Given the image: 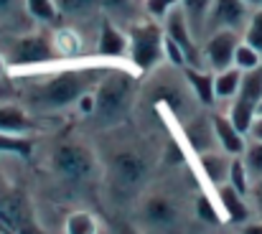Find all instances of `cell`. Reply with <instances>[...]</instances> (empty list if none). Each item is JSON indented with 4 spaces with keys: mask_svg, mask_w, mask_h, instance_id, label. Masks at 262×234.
I'll return each instance as SVG.
<instances>
[{
    "mask_svg": "<svg viewBox=\"0 0 262 234\" xmlns=\"http://www.w3.org/2000/svg\"><path fill=\"white\" fill-rule=\"evenodd\" d=\"M250 138L252 140H262V115H257V120H255V125L250 130Z\"/></svg>",
    "mask_w": 262,
    "mask_h": 234,
    "instance_id": "34",
    "label": "cell"
},
{
    "mask_svg": "<svg viewBox=\"0 0 262 234\" xmlns=\"http://www.w3.org/2000/svg\"><path fill=\"white\" fill-rule=\"evenodd\" d=\"M242 41V33L237 31H214L206 36L201 51H204V64L206 69L211 72H222V69H229L234 67V51Z\"/></svg>",
    "mask_w": 262,
    "mask_h": 234,
    "instance_id": "6",
    "label": "cell"
},
{
    "mask_svg": "<svg viewBox=\"0 0 262 234\" xmlns=\"http://www.w3.org/2000/svg\"><path fill=\"white\" fill-rule=\"evenodd\" d=\"M247 199L252 201L255 211L260 214V219H262V178L260 181H252V188H250V196Z\"/></svg>",
    "mask_w": 262,
    "mask_h": 234,
    "instance_id": "32",
    "label": "cell"
},
{
    "mask_svg": "<svg viewBox=\"0 0 262 234\" xmlns=\"http://www.w3.org/2000/svg\"><path fill=\"white\" fill-rule=\"evenodd\" d=\"M127 49H130L127 33H122V28L112 18L104 15L99 26V36H97V54L104 59H122L127 56Z\"/></svg>",
    "mask_w": 262,
    "mask_h": 234,
    "instance_id": "8",
    "label": "cell"
},
{
    "mask_svg": "<svg viewBox=\"0 0 262 234\" xmlns=\"http://www.w3.org/2000/svg\"><path fill=\"white\" fill-rule=\"evenodd\" d=\"M183 74H186V81L191 87V92L196 94V99L206 107H214L216 104V94H214V72L206 67H183Z\"/></svg>",
    "mask_w": 262,
    "mask_h": 234,
    "instance_id": "11",
    "label": "cell"
},
{
    "mask_svg": "<svg viewBox=\"0 0 262 234\" xmlns=\"http://www.w3.org/2000/svg\"><path fill=\"white\" fill-rule=\"evenodd\" d=\"M33 130V122L28 120V115L15 107V104H0V133L8 135H23Z\"/></svg>",
    "mask_w": 262,
    "mask_h": 234,
    "instance_id": "15",
    "label": "cell"
},
{
    "mask_svg": "<svg viewBox=\"0 0 262 234\" xmlns=\"http://www.w3.org/2000/svg\"><path fill=\"white\" fill-rule=\"evenodd\" d=\"M56 8L61 15L82 18V15L94 13L97 8H102V0H56Z\"/></svg>",
    "mask_w": 262,
    "mask_h": 234,
    "instance_id": "22",
    "label": "cell"
},
{
    "mask_svg": "<svg viewBox=\"0 0 262 234\" xmlns=\"http://www.w3.org/2000/svg\"><path fill=\"white\" fill-rule=\"evenodd\" d=\"M245 165L252 176V181H260L262 178V140H252L247 143V151H245Z\"/></svg>",
    "mask_w": 262,
    "mask_h": 234,
    "instance_id": "26",
    "label": "cell"
},
{
    "mask_svg": "<svg viewBox=\"0 0 262 234\" xmlns=\"http://www.w3.org/2000/svg\"><path fill=\"white\" fill-rule=\"evenodd\" d=\"M252 8L245 0H214L209 18H206V36L214 31H237L242 33L247 20H250Z\"/></svg>",
    "mask_w": 262,
    "mask_h": 234,
    "instance_id": "7",
    "label": "cell"
},
{
    "mask_svg": "<svg viewBox=\"0 0 262 234\" xmlns=\"http://www.w3.org/2000/svg\"><path fill=\"white\" fill-rule=\"evenodd\" d=\"M199 214H201L204 219H209V222H219V217H216V211L211 209V204H209V199H206V196H201V199H199Z\"/></svg>",
    "mask_w": 262,
    "mask_h": 234,
    "instance_id": "33",
    "label": "cell"
},
{
    "mask_svg": "<svg viewBox=\"0 0 262 234\" xmlns=\"http://www.w3.org/2000/svg\"><path fill=\"white\" fill-rule=\"evenodd\" d=\"M67 234H97V224L89 214L77 211L67 219Z\"/></svg>",
    "mask_w": 262,
    "mask_h": 234,
    "instance_id": "28",
    "label": "cell"
},
{
    "mask_svg": "<svg viewBox=\"0 0 262 234\" xmlns=\"http://www.w3.org/2000/svg\"><path fill=\"white\" fill-rule=\"evenodd\" d=\"M5 61L8 67H36V64H49L54 61L56 46L54 38L43 36V33H28V36H18L5 46Z\"/></svg>",
    "mask_w": 262,
    "mask_h": 234,
    "instance_id": "3",
    "label": "cell"
},
{
    "mask_svg": "<svg viewBox=\"0 0 262 234\" xmlns=\"http://www.w3.org/2000/svg\"><path fill=\"white\" fill-rule=\"evenodd\" d=\"M242 74H245V72H239L237 67L214 72V94H216V102H232V99L239 94Z\"/></svg>",
    "mask_w": 262,
    "mask_h": 234,
    "instance_id": "14",
    "label": "cell"
},
{
    "mask_svg": "<svg viewBox=\"0 0 262 234\" xmlns=\"http://www.w3.org/2000/svg\"><path fill=\"white\" fill-rule=\"evenodd\" d=\"M89 84H92L89 72L69 69V72H61V74L51 77L49 81L38 84L28 94V102L36 110H61V107L79 102L84 97V92L89 89Z\"/></svg>",
    "mask_w": 262,
    "mask_h": 234,
    "instance_id": "1",
    "label": "cell"
},
{
    "mask_svg": "<svg viewBox=\"0 0 262 234\" xmlns=\"http://www.w3.org/2000/svg\"><path fill=\"white\" fill-rule=\"evenodd\" d=\"M219 206L222 211L227 214V219L232 224H247L250 222V204H247V196H242L237 188H232L229 183L219 186Z\"/></svg>",
    "mask_w": 262,
    "mask_h": 234,
    "instance_id": "10",
    "label": "cell"
},
{
    "mask_svg": "<svg viewBox=\"0 0 262 234\" xmlns=\"http://www.w3.org/2000/svg\"><path fill=\"white\" fill-rule=\"evenodd\" d=\"M26 13L38 23H56L61 15L56 0H26Z\"/></svg>",
    "mask_w": 262,
    "mask_h": 234,
    "instance_id": "21",
    "label": "cell"
},
{
    "mask_svg": "<svg viewBox=\"0 0 262 234\" xmlns=\"http://www.w3.org/2000/svg\"><path fill=\"white\" fill-rule=\"evenodd\" d=\"M242 41H247L252 49H257L262 54V8H255L250 13V20L242 31Z\"/></svg>",
    "mask_w": 262,
    "mask_h": 234,
    "instance_id": "24",
    "label": "cell"
},
{
    "mask_svg": "<svg viewBox=\"0 0 262 234\" xmlns=\"http://www.w3.org/2000/svg\"><path fill=\"white\" fill-rule=\"evenodd\" d=\"M181 5V0H143V10H145V15L148 18H153V20H161L163 23V18Z\"/></svg>",
    "mask_w": 262,
    "mask_h": 234,
    "instance_id": "27",
    "label": "cell"
},
{
    "mask_svg": "<svg viewBox=\"0 0 262 234\" xmlns=\"http://www.w3.org/2000/svg\"><path fill=\"white\" fill-rule=\"evenodd\" d=\"M245 3H247L252 10H255V8H262V0H245Z\"/></svg>",
    "mask_w": 262,
    "mask_h": 234,
    "instance_id": "37",
    "label": "cell"
},
{
    "mask_svg": "<svg viewBox=\"0 0 262 234\" xmlns=\"http://www.w3.org/2000/svg\"><path fill=\"white\" fill-rule=\"evenodd\" d=\"M145 217L153 224H168L173 219V206L168 204V199H150L145 206Z\"/></svg>",
    "mask_w": 262,
    "mask_h": 234,
    "instance_id": "25",
    "label": "cell"
},
{
    "mask_svg": "<svg viewBox=\"0 0 262 234\" xmlns=\"http://www.w3.org/2000/svg\"><path fill=\"white\" fill-rule=\"evenodd\" d=\"M232 158L227 156L224 151L222 153H214V151H206V153H199V165L204 171V176L211 181V186H224L229 181V165H232Z\"/></svg>",
    "mask_w": 262,
    "mask_h": 234,
    "instance_id": "12",
    "label": "cell"
},
{
    "mask_svg": "<svg viewBox=\"0 0 262 234\" xmlns=\"http://www.w3.org/2000/svg\"><path fill=\"white\" fill-rule=\"evenodd\" d=\"M186 138L191 143V148L196 153H206L216 145V135H214V122L211 117H193L186 125Z\"/></svg>",
    "mask_w": 262,
    "mask_h": 234,
    "instance_id": "13",
    "label": "cell"
},
{
    "mask_svg": "<svg viewBox=\"0 0 262 234\" xmlns=\"http://www.w3.org/2000/svg\"><path fill=\"white\" fill-rule=\"evenodd\" d=\"M237 97L252 102L255 107L260 104V99H262V64L257 69H250V72L242 74V84H239V94H237Z\"/></svg>",
    "mask_w": 262,
    "mask_h": 234,
    "instance_id": "19",
    "label": "cell"
},
{
    "mask_svg": "<svg viewBox=\"0 0 262 234\" xmlns=\"http://www.w3.org/2000/svg\"><path fill=\"white\" fill-rule=\"evenodd\" d=\"M5 69H8V61H5V56L0 54V74H5Z\"/></svg>",
    "mask_w": 262,
    "mask_h": 234,
    "instance_id": "38",
    "label": "cell"
},
{
    "mask_svg": "<svg viewBox=\"0 0 262 234\" xmlns=\"http://www.w3.org/2000/svg\"><path fill=\"white\" fill-rule=\"evenodd\" d=\"M163 31H166V36L173 41L176 46L183 51L186 67H201V69L206 67V64H204V51H201V46H199V38H196V33L191 31V26H188L186 13H183L181 5L173 8V10L163 18Z\"/></svg>",
    "mask_w": 262,
    "mask_h": 234,
    "instance_id": "5",
    "label": "cell"
},
{
    "mask_svg": "<svg viewBox=\"0 0 262 234\" xmlns=\"http://www.w3.org/2000/svg\"><path fill=\"white\" fill-rule=\"evenodd\" d=\"M232 188H237L242 196H250V188H252V176L245 165V158L234 156L232 158V165H229V181H227Z\"/></svg>",
    "mask_w": 262,
    "mask_h": 234,
    "instance_id": "20",
    "label": "cell"
},
{
    "mask_svg": "<svg viewBox=\"0 0 262 234\" xmlns=\"http://www.w3.org/2000/svg\"><path fill=\"white\" fill-rule=\"evenodd\" d=\"M214 0H181V8L186 13V20L191 26V31L196 33V38L206 36V18L211 10Z\"/></svg>",
    "mask_w": 262,
    "mask_h": 234,
    "instance_id": "17",
    "label": "cell"
},
{
    "mask_svg": "<svg viewBox=\"0 0 262 234\" xmlns=\"http://www.w3.org/2000/svg\"><path fill=\"white\" fill-rule=\"evenodd\" d=\"M0 151L28 153V143H26V140H20V135H8V133H0Z\"/></svg>",
    "mask_w": 262,
    "mask_h": 234,
    "instance_id": "30",
    "label": "cell"
},
{
    "mask_svg": "<svg viewBox=\"0 0 262 234\" xmlns=\"http://www.w3.org/2000/svg\"><path fill=\"white\" fill-rule=\"evenodd\" d=\"M158 23L161 20L148 18V20H135L127 28V41H130L127 56L140 72L156 69L166 56V31Z\"/></svg>",
    "mask_w": 262,
    "mask_h": 234,
    "instance_id": "2",
    "label": "cell"
},
{
    "mask_svg": "<svg viewBox=\"0 0 262 234\" xmlns=\"http://www.w3.org/2000/svg\"><path fill=\"white\" fill-rule=\"evenodd\" d=\"M130 94H133V77L130 74H122V72L110 74L99 84V92L94 94V112L99 117L115 120L125 112Z\"/></svg>",
    "mask_w": 262,
    "mask_h": 234,
    "instance_id": "4",
    "label": "cell"
},
{
    "mask_svg": "<svg viewBox=\"0 0 262 234\" xmlns=\"http://www.w3.org/2000/svg\"><path fill=\"white\" fill-rule=\"evenodd\" d=\"M23 5H26V0H0V20L13 18Z\"/></svg>",
    "mask_w": 262,
    "mask_h": 234,
    "instance_id": "31",
    "label": "cell"
},
{
    "mask_svg": "<svg viewBox=\"0 0 262 234\" xmlns=\"http://www.w3.org/2000/svg\"><path fill=\"white\" fill-rule=\"evenodd\" d=\"M242 234H262V222H255V224H245Z\"/></svg>",
    "mask_w": 262,
    "mask_h": 234,
    "instance_id": "35",
    "label": "cell"
},
{
    "mask_svg": "<svg viewBox=\"0 0 262 234\" xmlns=\"http://www.w3.org/2000/svg\"><path fill=\"white\" fill-rule=\"evenodd\" d=\"M257 115H262V99H260V104H257Z\"/></svg>",
    "mask_w": 262,
    "mask_h": 234,
    "instance_id": "39",
    "label": "cell"
},
{
    "mask_svg": "<svg viewBox=\"0 0 262 234\" xmlns=\"http://www.w3.org/2000/svg\"><path fill=\"white\" fill-rule=\"evenodd\" d=\"M262 64V54L257 49H252L247 41H239L237 51H234V67L239 72H250V69H257Z\"/></svg>",
    "mask_w": 262,
    "mask_h": 234,
    "instance_id": "23",
    "label": "cell"
},
{
    "mask_svg": "<svg viewBox=\"0 0 262 234\" xmlns=\"http://www.w3.org/2000/svg\"><path fill=\"white\" fill-rule=\"evenodd\" d=\"M138 8H143V0H102V10L107 13V18L117 20H130L135 23V13Z\"/></svg>",
    "mask_w": 262,
    "mask_h": 234,
    "instance_id": "18",
    "label": "cell"
},
{
    "mask_svg": "<svg viewBox=\"0 0 262 234\" xmlns=\"http://www.w3.org/2000/svg\"><path fill=\"white\" fill-rule=\"evenodd\" d=\"M0 77H3V74H0ZM8 97H10V87L0 79V99H8Z\"/></svg>",
    "mask_w": 262,
    "mask_h": 234,
    "instance_id": "36",
    "label": "cell"
},
{
    "mask_svg": "<svg viewBox=\"0 0 262 234\" xmlns=\"http://www.w3.org/2000/svg\"><path fill=\"white\" fill-rule=\"evenodd\" d=\"M227 117L232 120V125H234L239 133L250 135V130H252V125H255V120H257V107H255L252 102L242 99V97H234V99L229 102Z\"/></svg>",
    "mask_w": 262,
    "mask_h": 234,
    "instance_id": "16",
    "label": "cell"
},
{
    "mask_svg": "<svg viewBox=\"0 0 262 234\" xmlns=\"http://www.w3.org/2000/svg\"><path fill=\"white\" fill-rule=\"evenodd\" d=\"M117 171H120L122 178H127V183H135L143 168L135 158H117Z\"/></svg>",
    "mask_w": 262,
    "mask_h": 234,
    "instance_id": "29",
    "label": "cell"
},
{
    "mask_svg": "<svg viewBox=\"0 0 262 234\" xmlns=\"http://www.w3.org/2000/svg\"><path fill=\"white\" fill-rule=\"evenodd\" d=\"M211 122H214L216 145H219L227 156H245V151H247V135L239 133L227 115H214Z\"/></svg>",
    "mask_w": 262,
    "mask_h": 234,
    "instance_id": "9",
    "label": "cell"
}]
</instances>
